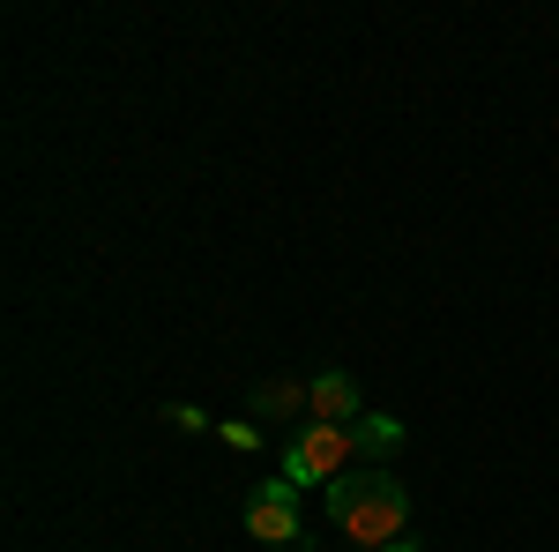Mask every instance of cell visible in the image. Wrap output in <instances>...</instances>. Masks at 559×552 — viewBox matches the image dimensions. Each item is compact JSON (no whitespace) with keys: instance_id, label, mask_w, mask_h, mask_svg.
Wrapping results in <instances>:
<instances>
[{"instance_id":"6da1fadb","label":"cell","mask_w":559,"mask_h":552,"mask_svg":"<svg viewBox=\"0 0 559 552\" xmlns=\"http://www.w3.org/2000/svg\"><path fill=\"white\" fill-rule=\"evenodd\" d=\"M321 501H329V522L344 530L350 545H366V552L403 545L411 493H403V478H395V470H381V463H350L344 478H329V485H321Z\"/></svg>"},{"instance_id":"7a4b0ae2","label":"cell","mask_w":559,"mask_h":552,"mask_svg":"<svg viewBox=\"0 0 559 552\" xmlns=\"http://www.w3.org/2000/svg\"><path fill=\"white\" fill-rule=\"evenodd\" d=\"M350 470V433L344 425H313L306 419L299 433H292V448H284V485H329V478H344Z\"/></svg>"},{"instance_id":"3957f363","label":"cell","mask_w":559,"mask_h":552,"mask_svg":"<svg viewBox=\"0 0 559 552\" xmlns=\"http://www.w3.org/2000/svg\"><path fill=\"white\" fill-rule=\"evenodd\" d=\"M299 485H284V478H261L254 501H247V538H261L269 552H299V501H292Z\"/></svg>"},{"instance_id":"277c9868","label":"cell","mask_w":559,"mask_h":552,"mask_svg":"<svg viewBox=\"0 0 559 552\" xmlns=\"http://www.w3.org/2000/svg\"><path fill=\"white\" fill-rule=\"evenodd\" d=\"M350 419H366L358 381L350 374H313V425H350Z\"/></svg>"},{"instance_id":"5b68a950","label":"cell","mask_w":559,"mask_h":552,"mask_svg":"<svg viewBox=\"0 0 559 552\" xmlns=\"http://www.w3.org/2000/svg\"><path fill=\"white\" fill-rule=\"evenodd\" d=\"M350 456H388V448H403V419H381V411H366V419H350Z\"/></svg>"},{"instance_id":"8992f818","label":"cell","mask_w":559,"mask_h":552,"mask_svg":"<svg viewBox=\"0 0 559 552\" xmlns=\"http://www.w3.org/2000/svg\"><path fill=\"white\" fill-rule=\"evenodd\" d=\"M276 411H284V419H292V411H313V381H292V374H284V381H261L254 419H276Z\"/></svg>"},{"instance_id":"52a82bcc","label":"cell","mask_w":559,"mask_h":552,"mask_svg":"<svg viewBox=\"0 0 559 552\" xmlns=\"http://www.w3.org/2000/svg\"><path fill=\"white\" fill-rule=\"evenodd\" d=\"M224 441H231V448H261V433H254L247 419H231V425H224Z\"/></svg>"},{"instance_id":"ba28073f","label":"cell","mask_w":559,"mask_h":552,"mask_svg":"<svg viewBox=\"0 0 559 552\" xmlns=\"http://www.w3.org/2000/svg\"><path fill=\"white\" fill-rule=\"evenodd\" d=\"M165 419H173V425H187V433H202V425H210V419H202V411H194V403H173Z\"/></svg>"},{"instance_id":"9c48e42d","label":"cell","mask_w":559,"mask_h":552,"mask_svg":"<svg viewBox=\"0 0 559 552\" xmlns=\"http://www.w3.org/2000/svg\"><path fill=\"white\" fill-rule=\"evenodd\" d=\"M388 552H418V545H388Z\"/></svg>"}]
</instances>
